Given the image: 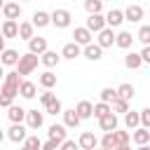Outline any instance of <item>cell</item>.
Returning <instances> with one entry per match:
<instances>
[{
	"mask_svg": "<svg viewBox=\"0 0 150 150\" xmlns=\"http://www.w3.org/2000/svg\"><path fill=\"white\" fill-rule=\"evenodd\" d=\"M112 138H115V145H129L131 141L129 131H112Z\"/></svg>",
	"mask_w": 150,
	"mask_h": 150,
	"instance_id": "e575fe53",
	"label": "cell"
},
{
	"mask_svg": "<svg viewBox=\"0 0 150 150\" xmlns=\"http://www.w3.org/2000/svg\"><path fill=\"white\" fill-rule=\"evenodd\" d=\"M19 84H21V77L16 75V70H14V73H7L5 80H2V89H0V94L14 101V96L19 94Z\"/></svg>",
	"mask_w": 150,
	"mask_h": 150,
	"instance_id": "6da1fadb",
	"label": "cell"
},
{
	"mask_svg": "<svg viewBox=\"0 0 150 150\" xmlns=\"http://www.w3.org/2000/svg\"><path fill=\"white\" fill-rule=\"evenodd\" d=\"M115 98H117V96H115V89H112V87H105V89H101V103H108V105H110Z\"/></svg>",
	"mask_w": 150,
	"mask_h": 150,
	"instance_id": "8d00e7d4",
	"label": "cell"
},
{
	"mask_svg": "<svg viewBox=\"0 0 150 150\" xmlns=\"http://www.w3.org/2000/svg\"><path fill=\"white\" fill-rule=\"evenodd\" d=\"M129 110V103L127 101H122V98H115L112 103H110V112L115 115V112H127Z\"/></svg>",
	"mask_w": 150,
	"mask_h": 150,
	"instance_id": "836d02e7",
	"label": "cell"
},
{
	"mask_svg": "<svg viewBox=\"0 0 150 150\" xmlns=\"http://www.w3.org/2000/svg\"><path fill=\"white\" fill-rule=\"evenodd\" d=\"M2 138H5V131H2V129H0V143H2Z\"/></svg>",
	"mask_w": 150,
	"mask_h": 150,
	"instance_id": "816d5d0a",
	"label": "cell"
},
{
	"mask_svg": "<svg viewBox=\"0 0 150 150\" xmlns=\"http://www.w3.org/2000/svg\"><path fill=\"white\" fill-rule=\"evenodd\" d=\"M138 56H141V61H150V47H143L138 52Z\"/></svg>",
	"mask_w": 150,
	"mask_h": 150,
	"instance_id": "bcb514c9",
	"label": "cell"
},
{
	"mask_svg": "<svg viewBox=\"0 0 150 150\" xmlns=\"http://www.w3.org/2000/svg\"><path fill=\"white\" fill-rule=\"evenodd\" d=\"M96 150H103V148H96Z\"/></svg>",
	"mask_w": 150,
	"mask_h": 150,
	"instance_id": "db71d44e",
	"label": "cell"
},
{
	"mask_svg": "<svg viewBox=\"0 0 150 150\" xmlns=\"http://www.w3.org/2000/svg\"><path fill=\"white\" fill-rule=\"evenodd\" d=\"M105 115H110V105H108V103H96V105H91V117L103 120Z\"/></svg>",
	"mask_w": 150,
	"mask_h": 150,
	"instance_id": "f1b7e54d",
	"label": "cell"
},
{
	"mask_svg": "<svg viewBox=\"0 0 150 150\" xmlns=\"http://www.w3.org/2000/svg\"><path fill=\"white\" fill-rule=\"evenodd\" d=\"M16 33H19V23L16 21H5L0 26V35L2 38H16Z\"/></svg>",
	"mask_w": 150,
	"mask_h": 150,
	"instance_id": "603a6c76",
	"label": "cell"
},
{
	"mask_svg": "<svg viewBox=\"0 0 150 150\" xmlns=\"http://www.w3.org/2000/svg\"><path fill=\"white\" fill-rule=\"evenodd\" d=\"M0 80H5V70H2V66H0Z\"/></svg>",
	"mask_w": 150,
	"mask_h": 150,
	"instance_id": "681fc988",
	"label": "cell"
},
{
	"mask_svg": "<svg viewBox=\"0 0 150 150\" xmlns=\"http://www.w3.org/2000/svg\"><path fill=\"white\" fill-rule=\"evenodd\" d=\"M59 145H61V143H56V141H49V138H47V141L42 143V148H40V150H59Z\"/></svg>",
	"mask_w": 150,
	"mask_h": 150,
	"instance_id": "f6af8a7d",
	"label": "cell"
},
{
	"mask_svg": "<svg viewBox=\"0 0 150 150\" xmlns=\"http://www.w3.org/2000/svg\"><path fill=\"white\" fill-rule=\"evenodd\" d=\"M101 148H103V150H115V148H117V145H115L112 134H105V136L101 138Z\"/></svg>",
	"mask_w": 150,
	"mask_h": 150,
	"instance_id": "ab89813d",
	"label": "cell"
},
{
	"mask_svg": "<svg viewBox=\"0 0 150 150\" xmlns=\"http://www.w3.org/2000/svg\"><path fill=\"white\" fill-rule=\"evenodd\" d=\"M96 145H98V138L91 131H82L80 134V138H77V148L80 150H96Z\"/></svg>",
	"mask_w": 150,
	"mask_h": 150,
	"instance_id": "277c9868",
	"label": "cell"
},
{
	"mask_svg": "<svg viewBox=\"0 0 150 150\" xmlns=\"http://www.w3.org/2000/svg\"><path fill=\"white\" fill-rule=\"evenodd\" d=\"M0 38H2V35H0Z\"/></svg>",
	"mask_w": 150,
	"mask_h": 150,
	"instance_id": "11a10c76",
	"label": "cell"
},
{
	"mask_svg": "<svg viewBox=\"0 0 150 150\" xmlns=\"http://www.w3.org/2000/svg\"><path fill=\"white\" fill-rule=\"evenodd\" d=\"M122 16H124V21L138 23V21L143 19V7H141V5H129V7L122 12Z\"/></svg>",
	"mask_w": 150,
	"mask_h": 150,
	"instance_id": "8992f818",
	"label": "cell"
},
{
	"mask_svg": "<svg viewBox=\"0 0 150 150\" xmlns=\"http://www.w3.org/2000/svg\"><path fill=\"white\" fill-rule=\"evenodd\" d=\"M134 141H136L138 145H148V141H150V131L143 129V127L136 129V131H134Z\"/></svg>",
	"mask_w": 150,
	"mask_h": 150,
	"instance_id": "1f68e13d",
	"label": "cell"
},
{
	"mask_svg": "<svg viewBox=\"0 0 150 150\" xmlns=\"http://www.w3.org/2000/svg\"><path fill=\"white\" fill-rule=\"evenodd\" d=\"M30 23H33V28H35V26H38V28H42V26H47V23H49V14H47V12H35Z\"/></svg>",
	"mask_w": 150,
	"mask_h": 150,
	"instance_id": "4dcf8cb0",
	"label": "cell"
},
{
	"mask_svg": "<svg viewBox=\"0 0 150 150\" xmlns=\"http://www.w3.org/2000/svg\"><path fill=\"white\" fill-rule=\"evenodd\" d=\"M80 54H82V47H77L75 42H66L59 56H61V59H77Z\"/></svg>",
	"mask_w": 150,
	"mask_h": 150,
	"instance_id": "2e32d148",
	"label": "cell"
},
{
	"mask_svg": "<svg viewBox=\"0 0 150 150\" xmlns=\"http://www.w3.org/2000/svg\"><path fill=\"white\" fill-rule=\"evenodd\" d=\"M73 38H75L73 42H75L77 47H82V45H84V47H87V45H91V33H89V30H87L84 26H80V28H75V33H73Z\"/></svg>",
	"mask_w": 150,
	"mask_h": 150,
	"instance_id": "9c48e42d",
	"label": "cell"
},
{
	"mask_svg": "<svg viewBox=\"0 0 150 150\" xmlns=\"http://www.w3.org/2000/svg\"><path fill=\"white\" fill-rule=\"evenodd\" d=\"M98 127H101V131H105V134H112V131H117V115H105L103 120H98Z\"/></svg>",
	"mask_w": 150,
	"mask_h": 150,
	"instance_id": "5bb4252c",
	"label": "cell"
},
{
	"mask_svg": "<svg viewBox=\"0 0 150 150\" xmlns=\"http://www.w3.org/2000/svg\"><path fill=\"white\" fill-rule=\"evenodd\" d=\"M59 150H80V148H77V143H75V141H68V138H66V141L59 145Z\"/></svg>",
	"mask_w": 150,
	"mask_h": 150,
	"instance_id": "ee69618b",
	"label": "cell"
},
{
	"mask_svg": "<svg viewBox=\"0 0 150 150\" xmlns=\"http://www.w3.org/2000/svg\"><path fill=\"white\" fill-rule=\"evenodd\" d=\"M136 38L148 47V42H150V26H141V28H138V33H136Z\"/></svg>",
	"mask_w": 150,
	"mask_h": 150,
	"instance_id": "f35d334b",
	"label": "cell"
},
{
	"mask_svg": "<svg viewBox=\"0 0 150 150\" xmlns=\"http://www.w3.org/2000/svg\"><path fill=\"white\" fill-rule=\"evenodd\" d=\"M101 7H103V2H101V0H87V2H84V9L89 12V16H91V14H98V12H101Z\"/></svg>",
	"mask_w": 150,
	"mask_h": 150,
	"instance_id": "d590c367",
	"label": "cell"
},
{
	"mask_svg": "<svg viewBox=\"0 0 150 150\" xmlns=\"http://www.w3.org/2000/svg\"><path fill=\"white\" fill-rule=\"evenodd\" d=\"M52 101H56V94H52V91H42V94H40V103H42L45 108H47Z\"/></svg>",
	"mask_w": 150,
	"mask_h": 150,
	"instance_id": "b9f144b4",
	"label": "cell"
},
{
	"mask_svg": "<svg viewBox=\"0 0 150 150\" xmlns=\"http://www.w3.org/2000/svg\"><path fill=\"white\" fill-rule=\"evenodd\" d=\"M138 150H150V148L148 145H138Z\"/></svg>",
	"mask_w": 150,
	"mask_h": 150,
	"instance_id": "f907efd6",
	"label": "cell"
},
{
	"mask_svg": "<svg viewBox=\"0 0 150 150\" xmlns=\"http://www.w3.org/2000/svg\"><path fill=\"white\" fill-rule=\"evenodd\" d=\"M141 56H138V52H129L127 56H124V66L127 68H131V70H136V68H141Z\"/></svg>",
	"mask_w": 150,
	"mask_h": 150,
	"instance_id": "83f0119b",
	"label": "cell"
},
{
	"mask_svg": "<svg viewBox=\"0 0 150 150\" xmlns=\"http://www.w3.org/2000/svg\"><path fill=\"white\" fill-rule=\"evenodd\" d=\"M2 14H5V21H16L21 16V7L16 2H5L2 5Z\"/></svg>",
	"mask_w": 150,
	"mask_h": 150,
	"instance_id": "ba28073f",
	"label": "cell"
},
{
	"mask_svg": "<svg viewBox=\"0 0 150 150\" xmlns=\"http://www.w3.org/2000/svg\"><path fill=\"white\" fill-rule=\"evenodd\" d=\"M82 54H84L89 61H98V59L103 56V49H101L98 45H94V42H91V45H87V47H84V52H82Z\"/></svg>",
	"mask_w": 150,
	"mask_h": 150,
	"instance_id": "d4e9b609",
	"label": "cell"
},
{
	"mask_svg": "<svg viewBox=\"0 0 150 150\" xmlns=\"http://www.w3.org/2000/svg\"><path fill=\"white\" fill-rule=\"evenodd\" d=\"M115 150H131V148H129V145H117Z\"/></svg>",
	"mask_w": 150,
	"mask_h": 150,
	"instance_id": "c3c4849f",
	"label": "cell"
},
{
	"mask_svg": "<svg viewBox=\"0 0 150 150\" xmlns=\"http://www.w3.org/2000/svg\"><path fill=\"white\" fill-rule=\"evenodd\" d=\"M124 124L129 127V129H136L141 122H138V112H134V110H127L124 112Z\"/></svg>",
	"mask_w": 150,
	"mask_h": 150,
	"instance_id": "d6a6232c",
	"label": "cell"
},
{
	"mask_svg": "<svg viewBox=\"0 0 150 150\" xmlns=\"http://www.w3.org/2000/svg\"><path fill=\"white\" fill-rule=\"evenodd\" d=\"M131 42H134V35H131L129 30H120V33L115 35V45H117V47H122V49H129V47H131Z\"/></svg>",
	"mask_w": 150,
	"mask_h": 150,
	"instance_id": "d6986e66",
	"label": "cell"
},
{
	"mask_svg": "<svg viewBox=\"0 0 150 150\" xmlns=\"http://www.w3.org/2000/svg\"><path fill=\"white\" fill-rule=\"evenodd\" d=\"M45 52H47V40H45V38H40V35H38V38L33 35V38L28 40V54L40 56V54H45Z\"/></svg>",
	"mask_w": 150,
	"mask_h": 150,
	"instance_id": "5b68a950",
	"label": "cell"
},
{
	"mask_svg": "<svg viewBox=\"0 0 150 150\" xmlns=\"http://www.w3.org/2000/svg\"><path fill=\"white\" fill-rule=\"evenodd\" d=\"M89 33H101L103 28H105V19L101 16V14H91L89 19H87V26H84Z\"/></svg>",
	"mask_w": 150,
	"mask_h": 150,
	"instance_id": "52a82bcc",
	"label": "cell"
},
{
	"mask_svg": "<svg viewBox=\"0 0 150 150\" xmlns=\"http://www.w3.org/2000/svg\"><path fill=\"white\" fill-rule=\"evenodd\" d=\"M49 141L63 143V141H66V127H63V124H52V127H49Z\"/></svg>",
	"mask_w": 150,
	"mask_h": 150,
	"instance_id": "7402d4cb",
	"label": "cell"
},
{
	"mask_svg": "<svg viewBox=\"0 0 150 150\" xmlns=\"http://www.w3.org/2000/svg\"><path fill=\"white\" fill-rule=\"evenodd\" d=\"M138 122L143 124V129H148V127H150V110H148V108L138 112Z\"/></svg>",
	"mask_w": 150,
	"mask_h": 150,
	"instance_id": "7bdbcfd3",
	"label": "cell"
},
{
	"mask_svg": "<svg viewBox=\"0 0 150 150\" xmlns=\"http://www.w3.org/2000/svg\"><path fill=\"white\" fill-rule=\"evenodd\" d=\"M38 82H40V87H42L45 91H49L52 87H56V75L47 70V73H42V75L38 77Z\"/></svg>",
	"mask_w": 150,
	"mask_h": 150,
	"instance_id": "cb8c5ba5",
	"label": "cell"
},
{
	"mask_svg": "<svg viewBox=\"0 0 150 150\" xmlns=\"http://www.w3.org/2000/svg\"><path fill=\"white\" fill-rule=\"evenodd\" d=\"M45 110H47L49 115H61V112H63V108H61V101H59V98H56V101H52Z\"/></svg>",
	"mask_w": 150,
	"mask_h": 150,
	"instance_id": "60d3db41",
	"label": "cell"
},
{
	"mask_svg": "<svg viewBox=\"0 0 150 150\" xmlns=\"http://www.w3.org/2000/svg\"><path fill=\"white\" fill-rule=\"evenodd\" d=\"M5 49H7V47H5V38H0V54H2Z\"/></svg>",
	"mask_w": 150,
	"mask_h": 150,
	"instance_id": "7dc6e473",
	"label": "cell"
},
{
	"mask_svg": "<svg viewBox=\"0 0 150 150\" xmlns=\"http://www.w3.org/2000/svg\"><path fill=\"white\" fill-rule=\"evenodd\" d=\"M73 110H75V115L80 117V122H82V120H89V117H91V103H89L87 98L77 101V105H75Z\"/></svg>",
	"mask_w": 150,
	"mask_h": 150,
	"instance_id": "7c38bea8",
	"label": "cell"
},
{
	"mask_svg": "<svg viewBox=\"0 0 150 150\" xmlns=\"http://www.w3.org/2000/svg\"><path fill=\"white\" fill-rule=\"evenodd\" d=\"M61 115H63V127H70L73 129V127L80 124V117L75 115V110H63Z\"/></svg>",
	"mask_w": 150,
	"mask_h": 150,
	"instance_id": "f546056e",
	"label": "cell"
},
{
	"mask_svg": "<svg viewBox=\"0 0 150 150\" xmlns=\"http://www.w3.org/2000/svg\"><path fill=\"white\" fill-rule=\"evenodd\" d=\"M21 150H28V148H21Z\"/></svg>",
	"mask_w": 150,
	"mask_h": 150,
	"instance_id": "f5cc1de1",
	"label": "cell"
},
{
	"mask_svg": "<svg viewBox=\"0 0 150 150\" xmlns=\"http://www.w3.org/2000/svg\"><path fill=\"white\" fill-rule=\"evenodd\" d=\"M42 122H45L42 112H38V110H26V124H28V129H40Z\"/></svg>",
	"mask_w": 150,
	"mask_h": 150,
	"instance_id": "4fadbf2b",
	"label": "cell"
},
{
	"mask_svg": "<svg viewBox=\"0 0 150 150\" xmlns=\"http://www.w3.org/2000/svg\"><path fill=\"white\" fill-rule=\"evenodd\" d=\"M49 21H52L56 28H66V26H70V12H68V9H54V12L49 14Z\"/></svg>",
	"mask_w": 150,
	"mask_h": 150,
	"instance_id": "3957f363",
	"label": "cell"
},
{
	"mask_svg": "<svg viewBox=\"0 0 150 150\" xmlns=\"http://www.w3.org/2000/svg\"><path fill=\"white\" fill-rule=\"evenodd\" d=\"M26 136H28V134H26V127H23V124H12V129L7 131V138L14 141V143H23Z\"/></svg>",
	"mask_w": 150,
	"mask_h": 150,
	"instance_id": "30bf717a",
	"label": "cell"
},
{
	"mask_svg": "<svg viewBox=\"0 0 150 150\" xmlns=\"http://www.w3.org/2000/svg\"><path fill=\"white\" fill-rule=\"evenodd\" d=\"M38 68V56L35 54H21L19 61H16V75H30L33 70Z\"/></svg>",
	"mask_w": 150,
	"mask_h": 150,
	"instance_id": "7a4b0ae2",
	"label": "cell"
},
{
	"mask_svg": "<svg viewBox=\"0 0 150 150\" xmlns=\"http://www.w3.org/2000/svg\"><path fill=\"white\" fill-rule=\"evenodd\" d=\"M7 117L12 120V124H21V122L26 120V110H23L21 105H9V108H7Z\"/></svg>",
	"mask_w": 150,
	"mask_h": 150,
	"instance_id": "e0dca14e",
	"label": "cell"
},
{
	"mask_svg": "<svg viewBox=\"0 0 150 150\" xmlns=\"http://www.w3.org/2000/svg\"><path fill=\"white\" fill-rule=\"evenodd\" d=\"M35 91H38L35 82H30V80H21V84H19V94H21L23 98H33Z\"/></svg>",
	"mask_w": 150,
	"mask_h": 150,
	"instance_id": "44dd1931",
	"label": "cell"
},
{
	"mask_svg": "<svg viewBox=\"0 0 150 150\" xmlns=\"http://www.w3.org/2000/svg\"><path fill=\"white\" fill-rule=\"evenodd\" d=\"M103 19H105V28H110V30H112V28H117V26L124 21L122 9H110V12H108V16H103Z\"/></svg>",
	"mask_w": 150,
	"mask_h": 150,
	"instance_id": "8fae6325",
	"label": "cell"
},
{
	"mask_svg": "<svg viewBox=\"0 0 150 150\" xmlns=\"http://www.w3.org/2000/svg\"><path fill=\"white\" fill-rule=\"evenodd\" d=\"M40 61H42V63H45L47 68H54V66H56V63L61 61V56H59L56 52H49V49H47L45 54H40Z\"/></svg>",
	"mask_w": 150,
	"mask_h": 150,
	"instance_id": "4316f807",
	"label": "cell"
},
{
	"mask_svg": "<svg viewBox=\"0 0 150 150\" xmlns=\"http://www.w3.org/2000/svg\"><path fill=\"white\" fill-rule=\"evenodd\" d=\"M134 94H136V89H134L129 82H124V84H120V87L115 89V96H117V98H122V101H127V103L131 101V96H134Z\"/></svg>",
	"mask_w": 150,
	"mask_h": 150,
	"instance_id": "ac0fdd59",
	"label": "cell"
},
{
	"mask_svg": "<svg viewBox=\"0 0 150 150\" xmlns=\"http://www.w3.org/2000/svg\"><path fill=\"white\" fill-rule=\"evenodd\" d=\"M33 30H35V28H33L30 21H21V23H19V33H16V38H21V40H30V38H33Z\"/></svg>",
	"mask_w": 150,
	"mask_h": 150,
	"instance_id": "484cf974",
	"label": "cell"
},
{
	"mask_svg": "<svg viewBox=\"0 0 150 150\" xmlns=\"http://www.w3.org/2000/svg\"><path fill=\"white\" fill-rule=\"evenodd\" d=\"M19 52H14V49H5L2 54H0V66H16V61H19Z\"/></svg>",
	"mask_w": 150,
	"mask_h": 150,
	"instance_id": "ffe728a7",
	"label": "cell"
},
{
	"mask_svg": "<svg viewBox=\"0 0 150 150\" xmlns=\"http://www.w3.org/2000/svg\"><path fill=\"white\" fill-rule=\"evenodd\" d=\"M112 42H115V33H112L110 28H103V30L98 33V40H96V45H98L101 49H105V47H112Z\"/></svg>",
	"mask_w": 150,
	"mask_h": 150,
	"instance_id": "9a60e30c",
	"label": "cell"
},
{
	"mask_svg": "<svg viewBox=\"0 0 150 150\" xmlns=\"http://www.w3.org/2000/svg\"><path fill=\"white\" fill-rule=\"evenodd\" d=\"M23 148H28V150H40V148H42V141H40L38 136H26Z\"/></svg>",
	"mask_w": 150,
	"mask_h": 150,
	"instance_id": "74e56055",
	"label": "cell"
}]
</instances>
